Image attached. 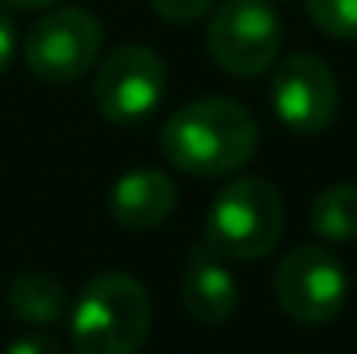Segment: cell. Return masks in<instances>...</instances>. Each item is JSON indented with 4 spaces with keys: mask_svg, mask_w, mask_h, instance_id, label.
<instances>
[{
    "mask_svg": "<svg viewBox=\"0 0 357 354\" xmlns=\"http://www.w3.org/2000/svg\"><path fill=\"white\" fill-rule=\"evenodd\" d=\"M14 45H17V35H14V24L7 14H0V73L10 66L14 59Z\"/></svg>",
    "mask_w": 357,
    "mask_h": 354,
    "instance_id": "cell-16",
    "label": "cell"
},
{
    "mask_svg": "<svg viewBox=\"0 0 357 354\" xmlns=\"http://www.w3.org/2000/svg\"><path fill=\"white\" fill-rule=\"evenodd\" d=\"M309 223L323 239H333V243L357 239V184L347 181V184H333L319 191L312 202Z\"/></svg>",
    "mask_w": 357,
    "mask_h": 354,
    "instance_id": "cell-12",
    "label": "cell"
},
{
    "mask_svg": "<svg viewBox=\"0 0 357 354\" xmlns=\"http://www.w3.org/2000/svg\"><path fill=\"white\" fill-rule=\"evenodd\" d=\"M0 3H7V7H14V10H42V7L56 3V0H0Z\"/></svg>",
    "mask_w": 357,
    "mask_h": 354,
    "instance_id": "cell-17",
    "label": "cell"
},
{
    "mask_svg": "<svg viewBox=\"0 0 357 354\" xmlns=\"http://www.w3.org/2000/svg\"><path fill=\"white\" fill-rule=\"evenodd\" d=\"M3 354H63L59 341L45 337V334H28V337H17Z\"/></svg>",
    "mask_w": 357,
    "mask_h": 354,
    "instance_id": "cell-15",
    "label": "cell"
},
{
    "mask_svg": "<svg viewBox=\"0 0 357 354\" xmlns=\"http://www.w3.org/2000/svg\"><path fill=\"white\" fill-rule=\"evenodd\" d=\"M101 45H105V28L91 10L59 7L28 28L24 63L45 84H70L98 63Z\"/></svg>",
    "mask_w": 357,
    "mask_h": 354,
    "instance_id": "cell-5",
    "label": "cell"
},
{
    "mask_svg": "<svg viewBox=\"0 0 357 354\" xmlns=\"http://www.w3.org/2000/svg\"><path fill=\"white\" fill-rule=\"evenodd\" d=\"M163 94H167V63L149 45H119L115 52L105 56L94 80L98 112L115 125L149 118L163 101Z\"/></svg>",
    "mask_w": 357,
    "mask_h": 354,
    "instance_id": "cell-7",
    "label": "cell"
},
{
    "mask_svg": "<svg viewBox=\"0 0 357 354\" xmlns=\"http://www.w3.org/2000/svg\"><path fill=\"white\" fill-rule=\"evenodd\" d=\"M215 0H149V7L167 17V21H177V24H188V21H198L212 10Z\"/></svg>",
    "mask_w": 357,
    "mask_h": 354,
    "instance_id": "cell-14",
    "label": "cell"
},
{
    "mask_svg": "<svg viewBox=\"0 0 357 354\" xmlns=\"http://www.w3.org/2000/svg\"><path fill=\"white\" fill-rule=\"evenodd\" d=\"M284 233V202L274 184L239 177L226 184L205 223V243L229 260H257L278 246Z\"/></svg>",
    "mask_w": 357,
    "mask_h": 354,
    "instance_id": "cell-3",
    "label": "cell"
},
{
    "mask_svg": "<svg viewBox=\"0 0 357 354\" xmlns=\"http://www.w3.org/2000/svg\"><path fill=\"white\" fill-rule=\"evenodd\" d=\"M3 302H7V313L14 320L31 323V327H45V323H56L66 313V288L52 274L21 271V274L10 278Z\"/></svg>",
    "mask_w": 357,
    "mask_h": 354,
    "instance_id": "cell-11",
    "label": "cell"
},
{
    "mask_svg": "<svg viewBox=\"0 0 357 354\" xmlns=\"http://www.w3.org/2000/svg\"><path fill=\"white\" fill-rule=\"evenodd\" d=\"M347 267L340 264L337 253H330L319 243L295 246L284 253V260L274 271V295L278 306L305 327H319L340 316L347 306Z\"/></svg>",
    "mask_w": 357,
    "mask_h": 354,
    "instance_id": "cell-4",
    "label": "cell"
},
{
    "mask_svg": "<svg viewBox=\"0 0 357 354\" xmlns=\"http://www.w3.org/2000/svg\"><path fill=\"white\" fill-rule=\"evenodd\" d=\"M153 327V306L139 278L125 271L98 274L77 299L70 337L77 354H139Z\"/></svg>",
    "mask_w": 357,
    "mask_h": 354,
    "instance_id": "cell-2",
    "label": "cell"
},
{
    "mask_svg": "<svg viewBox=\"0 0 357 354\" xmlns=\"http://www.w3.org/2000/svg\"><path fill=\"white\" fill-rule=\"evenodd\" d=\"M281 49V21L267 0H222L208 21V52L229 77H260Z\"/></svg>",
    "mask_w": 357,
    "mask_h": 354,
    "instance_id": "cell-6",
    "label": "cell"
},
{
    "mask_svg": "<svg viewBox=\"0 0 357 354\" xmlns=\"http://www.w3.org/2000/svg\"><path fill=\"white\" fill-rule=\"evenodd\" d=\"M271 105L278 118L298 132V135H316L333 125L340 91L333 70L309 52L284 56L274 73H271Z\"/></svg>",
    "mask_w": 357,
    "mask_h": 354,
    "instance_id": "cell-8",
    "label": "cell"
},
{
    "mask_svg": "<svg viewBox=\"0 0 357 354\" xmlns=\"http://www.w3.org/2000/svg\"><path fill=\"white\" fill-rule=\"evenodd\" d=\"M260 142L257 118L233 98H202L167 118L160 149L167 163L195 177H229L243 170Z\"/></svg>",
    "mask_w": 357,
    "mask_h": 354,
    "instance_id": "cell-1",
    "label": "cell"
},
{
    "mask_svg": "<svg viewBox=\"0 0 357 354\" xmlns=\"http://www.w3.org/2000/svg\"><path fill=\"white\" fill-rule=\"evenodd\" d=\"M309 17L333 38H357V0H305Z\"/></svg>",
    "mask_w": 357,
    "mask_h": 354,
    "instance_id": "cell-13",
    "label": "cell"
},
{
    "mask_svg": "<svg viewBox=\"0 0 357 354\" xmlns=\"http://www.w3.org/2000/svg\"><path fill=\"white\" fill-rule=\"evenodd\" d=\"M177 209V184L163 170H128L108 195V212L121 230L146 233L163 226Z\"/></svg>",
    "mask_w": 357,
    "mask_h": 354,
    "instance_id": "cell-10",
    "label": "cell"
},
{
    "mask_svg": "<svg viewBox=\"0 0 357 354\" xmlns=\"http://www.w3.org/2000/svg\"><path fill=\"white\" fill-rule=\"evenodd\" d=\"M181 295H184V309L205 327H219V323H226L236 313L239 306L236 278L226 267V257L215 253L205 239L198 246H191V253H188Z\"/></svg>",
    "mask_w": 357,
    "mask_h": 354,
    "instance_id": "cell-9",
    "label": "cell"
}]
</instances>
